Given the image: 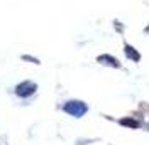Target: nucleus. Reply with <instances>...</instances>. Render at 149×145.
Here are the masks:
<instances>
[{"instance_id":"nucleus-1","label":"nucleus","mask_w":149,"mask_h":145,"mask_svg":"<svg viewBox=\"0 0 149 145\" xmlns=\"http://www.w3.org/2000/svg\"><path fill=\"white\" fill-rule=\"evenodd\" d=\"M65 111L66 113H70L71 117H76V118H80V117H83L85 113H86V105H85L83 101H76V100H71V101H66L65 103Z\"/></svg>"},{"instance_id":"nucleus-2","label":"nucleus","mask_w":149,"mask_h":145,"mask_svg":"<svg viewBox=\"0 0 149 145\" xmlns=\"http://www.w3.org/2000/svg\"><path fill=\"white\" fill-rule=\"evenodd\" d=\"M36 90H37V86L32 81H24V83H20V84H17L15 93H17L19 96H22V98H27L31 95H34Z\"/></svg>"},{"instance_id":"nucleus-3","label":"nucleus","mask_w":149,"mask_h":145,"mask_svg":"<svg viewBox=\"0 0 149 145\" xmlns=\"http://www.w3.org/2000/svg\"><path fill=\"white\" fill-rule=\"evenodd\" d=\"M98 61H102V63L105 61V64H112V66H119L117 59H113V57H110V56H100Z\"/></svg>"},{"instance_id":"nucleus-4","label":"nucleus","mask_w":149,"mask_h":145,"mask_svg":"<svg viewBox=\"0 0 149 145\" xmlns=\"http://www.w3.org/2000/svg\"><path fill=\"white\" fill-rule=\"evenodd\" d=\"M120 123L122 125H127V127H139V123L137 122H134V120H129V118H125V120H120Z\"/></svg>"},{"instance_id":"nucleus-5","label":"nucleus","mask_w":149,"mask_h":145,"mask_svg":"<svg viewBox=\"0 0 149 145\" xmlns=\"http://www.w3.org/2000/svg\"><path fill=\"white\" fill-rule=\"evenodd\" d=\"M125 51H127V54H129L134 61H137V59H139V54H136V52L132 51V47H130V46H127V47H125Z\"/></svg>"}]
</instances>
